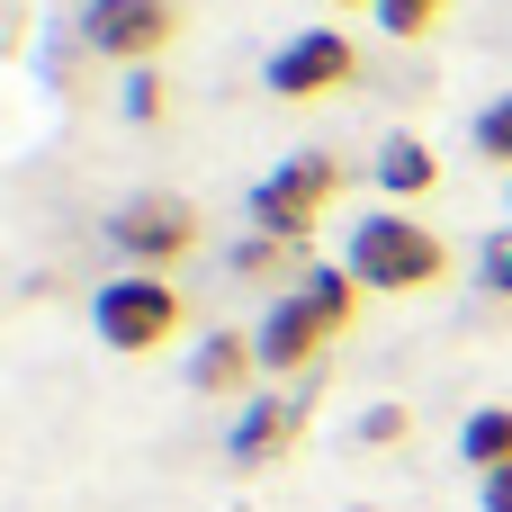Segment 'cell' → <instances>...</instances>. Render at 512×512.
Masks as SVG:
<instances>
[{"instance_id": "cell-5", "label": "cell", "mask_w": 512, "mask_h": 512, "mask_svg": "<svg viewBox=\"0 0 512 512\" xmlns=\"http://www.w3.org/2000/svg\"><path fill=\"white\" fill-rule=\"evenodd\" d=\"M171 36H180V9L171 0H90L81 9V45L108 54V63H126V72H144Z\"/></svg>"}, {"instance_id": "cell-19", "label": "cell", "mask_w": 512, "mask_h": 512, "mask_svg": "<svg viewBox=\"0 0 512 512\" xmlns=\"http://www.w3.org/2000/svg\"><path fill=\"white\" fill-rule=\"evenodd\" d=\"M486 512H512V468H495V477H486Z\"/></svg>"}, {"instance_id": "cell-20", "label": "cell", "mask_w": 512, "mask_h": 512, "mask_svg": "<svg viewBox=\"0 0 512 512\" xmlns=\"http://www.w3.org/2000/svg\"><path fill=\"white\" fill-rule=\"evenodd\" d=\"M324 9H378V0H324Z\"/></svg>"}, {"instance_id": "cell-6", "label": "cell", "mask_w": 512, "mask_h": 512, "mask_svg": "<svg viewBox=\"0 0 512 512\" xmlns=\"http://www.w3.org/2000/svg\"><path fill=\"white\" fill-rule=\"evenodd\" d=\"M351 72H360V45H351L342 27H306V36H288V45L270 54V90H279V99H333Z\"/></svg>"}, {"instance_id": "cell-13", "label": "cell", "mask_w": 512, "mask_h": 512, "mask_svg": "<svg viewBox=\"0 0 512 512\" xmlns=\"http://www.w3.org/2000/svg\"><path fill=\"white\" fill-rule=\"evenodd\" d=\"M441 18H450V0H378V27H387L396 45H423Z\"/></svg>"}, {"instance_id": "cell-16", "label": "cell", "mask_w": 512, "mask_h": 512, "mask_svg": "<svg viewBox=\"0 0 512 512\" xmlns=\"http://www.w3.org/2000/svg\"><path fill=\"white\" fill-rule=\"evenodd\" d=\"M117 108H126L135 126H153V117L171 108V90H162V72H153V63H144V72H126V90H117Z\"/></svg>"}, {"instance_id": "cell-10", "label": "cell", "mask_w": 512, "mask_h": 512, "mask_svg": "<svg viewBox=\"0 0 512 512\" xmlns=\"http://www.w3.org/2000/svg\"><path fill=\"white\" fill-rule=\"evenodd\" d=\"M252 369H261L252 333H207V342H198V360H189V387H207V396H234Z\"/></svg>"}, {"instance_id": "cell-21", "label": "cell", "mask_w": 512, "mask_h": 512, "mask_svg": "<svg viewBox=\"0 0 512 512\" xmlns=\"http://www.w3.org/2000/svg\"><path fill=\"white\" fill-rule=\"evenodd\" d=\"M504 198H512V171H504Z\"/></svg>"}, {"instance_id": "cell-18", "label": "cell", "mask_w": 512, "mask_h": 512, "mask_svg": "<svg viewBox=\"0 0 512 512\" xmlns=\"http://www.w3.org/2000/svg\"><path fill=\"white\" fill-rule=\"evenodd\" d=\"M486 288H495V297H512V234H495V243H486Z\"/></svg>"}, {"instance_id": "cell-9", "label": "cell", "mask_w": 512, "mask_h": 512, "mask_svg": "<svg viewBox=\"0 0 512 512\" xmlns=\"http://www.w3.org/2000/svg\"><path fill=\"white\" fill-rule=\"evenodd\" d=\"M378 189H387V198H432V189H441V153H432L423 135H387V144H378Z\"/></svg>"}, {"instance_id": "cell-14", "label": "cell", "mask_w": 512, "mask_h": 512, "mask_svg": "<svg viewBox=\"0 0 512 512\" xmlns=\"http://www.w3.org/2000/svg\"><path fill=\"white\" fill-rule=\"evenodd\" d=\"M288 252H297V243H279V234H243V243H234V279H279Z\"/></svg>"}, {"instance_id": "cell-8", "label": "cell", "mask_w": 512, "mask_h": 512, "mask_svg": "<svg viewBox=\"0 0 512 512\" xmlns=\"http://www.w3.org/2000/svg\"><path fill=\"white\" fill-rule=\"evenodd\" d=\"M297 432H306V414H297L288 396H252L243 423H234V441H225V459H234V468H270V459H288Z\"/></svg>"}, {"instance_id": "cell-17", "label": "cell", "mask_w": 512, "mask_h": 512, "mask_svg": "<svg viewBox=\"0 0 512 512\" xmlns=\"http://www.w3.org/2000/svg\"><path fill=\"white\" fill-rule=\"evenodd\" d=\"M405 432H414V414H405V405H369V414H360V441H369V450H396Z\"/></svg>"}, {"instance_id": "cell-2", "label": "cell", "mask_w": 512, "mask_h": 512, "mask_svg": "<svg viewBox=\"0 0 512 512\" xmlns=\"http://www.w3.org/2000/svg\"><path fill=\"white\" fill-rule=\"evenodd\" d=\"M180 288L162 279V270H126V279H108L99 297H90V324H99V342L108 351H126V360H144V351H162L171 333H180Z\"/></svg>"}, {"instance_id": "cell-1", "label": "cell", "mask_w": 512, "mask_h": 512, "mask_svg": "<svg viewBox=\"0 0 512 512\" xmlns=\"http://www.w3.org/2000/svg\"><path fill=\"white\" fill-rule=\"evenodd\" d=\"M342 270H351L369 297H423V288H441L450 243H441L432 225H414V216H360Z\"/></svg>"}, {"instance_id": "cell-4", "label": "cell", "mask_w": 512, "mask_h": 512, "mask_svg": "<svg viewBox=\"0 0 512 512\" xmlns=\"http://www.w3.org/2000/svg\"><path fill=\"white\" fill-rule=\"evenodd\" d=\"M108 243L126 252V270H171L198 252V207L189 198H126L108 216Z\"/></svg>"}, {"instance_id": "cell-12", "label": "cell", "mask_w": 512, "mask_h": 512, "mask_svg": "<svg viewBox=\"0 0 512 512\" xmlns=\"http://www.w3.org/2000/svg\"><path fill=\"white\" fill-rule=\"evenodd\" d=\"M297 297L324 315V333H351V324H360V297H369V288H360L351 270H306V279H297Z\"/></svg>"}, {"instance_id": "cell-7", "label": "cell", "mask_w": 512, "mask_h": 512, "mask_svg": "<svg viewBox=\"0 0 512 512\" xmlns=\"http://www.w3.org/2000/svg\"><path fill=\"white\" fill-rule=\"evenodd\" d=\"M324 342H333V333H324V315H315L297 288H288V297L261 315V333H252V351H261V369H270V378H297V369H315V351H324Z\"/></svg>"}, {"instance_id": "cell-15", "label": "cell", "mask_w": 512, "mask_h": 512, "mask_svg": "<svg viewBox=\"0 0 512 512\" xmlns=\"http://www.w3.org/2000/svg\"><path fill=\"white\" fill-rule=\"evenodd\" d=\"M477 153H486L495 171H512V90H504V99H486V108H477Z\"/></svg>"}, {"instance_id": "cell-3", "label": "cell", "mask_w": 512, "mask_h": 512, "mask_svg": "<svg viewBox=\"0 0 512 512\" xmlns=\"http://www.w3.org/2000/svg\"><path fill=\"white\" fill-rule=\"evenodd\" d=\"M333 198H342V162H333V153H297V162H279V171L252 189V234L306 243L315 216H324Z\"/></svg>"}, {"instance_id": "cell-11", "label": "cell", "mask_w": 512, "mask_h": 512, "mask_svg": "<svg viewBox=\"0 0 512 512\" xmlns=\"http://www.w3.org/2000/svg\"><path fill=\"white\" fill-rule=\"evenodd\" d=\"M459 459H468L477 477L512 468V405H477V414L459 423Z\"/></svg>"}]
</instances>
